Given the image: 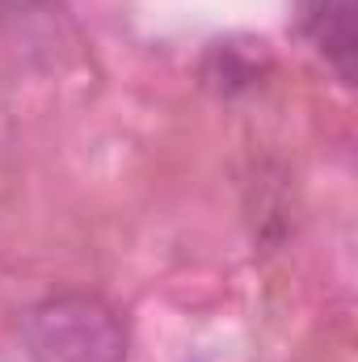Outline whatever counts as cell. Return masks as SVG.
Instances as JSON below:
<instances>
[{
    "instance_id": "obj_1",
    "label": "cell",
    "mask_w": 358,
    "mask_h": 362,
    "mask_svg": "<svg viewBox=\"0 0 358 362\" xmlns=\"http://www.w3.org/2000/svg\"><path fill=\"white\" fill-rule=\"evenodd\" d=\"M21 362H127V325L97 295H51L17 320Z\"/></svg>"
},
{
    "instance_id": "obj_2",
    "label": "cell",
    "mask_w": 358,
    "mask_h": 362,
    "mask_svg": "<svg viewBox=\"0 0 358 362\" xmlns=\"http://www.w3.org/2000/svg\"><path fill=\"white\" fill-rule=\"evenodd\" d=\"M299 34L316 47V55L337 72L342 85L358 76V4L354 0H299L295 4Z\"/></svg>"
}]
</instances>
